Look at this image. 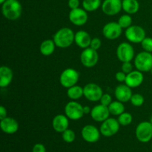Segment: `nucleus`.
Segmentation results:
<instances>
[{
  "mask_svg": "<svg viewBox=\"0 0 152 152\" xmlns=\"http://www.w3.org/2000/svg\"><path fill=\"white\" fill-rule=\"evenodd\" d=\"M121 69H122V71H123V72L126 73V74H128L133 71V65H132V62H123Z\"/></svg>",
  "mask_w": 152,
  "mask_h": 152,
  "instance_id": "obj_34",
  "label": "nucleus"
},
{
  "mask_svg": "<svg viewBox=\"0 0 152 152\" xmlns=\"http://www.w3.org/2000/svg\"><path fill=\"white\" fill-rule=\"evenodd\" d=\"M114 94L117 100L122 102H127L130 101L133 94L132 88L128 86L126 84H121L116 87Z\"/></svg>",
  "mask_w": 152,
  "mask_h": 152,
  "instance_id": "obj_17",
  "label": "nucleus"
},
{
  "mask_svg": "<svg viewBox=\"0 0 152 152\" xmlns=\"http://www.w3.org/2000/svg\"><path fill=\"white\" fill-rule=\"evenodd\" d=\"M150 72H151V74H152V68H151V71H150Z\"/></svg>",
  "mask_w": 152,
  "mask_h": 152,
  "instance_id": "obj_43",
  "label": "nucleus"
},
{
  "mask_svg": "<svg viewBox=\"0 0 152 152\" xmlns=\"http://www.w3.org/2000/svg\"><path fill=\"white\" fill-rule=\"evenodd\" d=\"M101 5V0H83V9L87 12H93L97 10Z\"/></svg>",
  "mask_w": 152,
  "mask_h": 152,
  "instance_id": "obj_27",
  "label": "nucleus"
},
{
  "mask_svg": "<svg viewBox=\"0 0 152 152\" xmlns=\"http://www.w3.org/2000/svg\"><path fill=\"white\" fill-rule=\"evenodd\" d=\"M90 114L91 118L94 121L102 123L105 120L109 118V116L111 114H110L108 107L100 104V105H95L91 109Z\"/></svg>",
  "mask_w": 152,
  "mask_h": 152,
  "instance_id": "obj_16",
  "label": "nucleus"
},
{
  "mask_svg": "<svg viewBox=\"0 0 152 152\" xmlns=\"http://www.w3.org/2000/svg\"><path fill=\"white\" fill-rule=\"evenodd\" d=\"M150 122L152 123V116L151 117V119H150Z\"/></svg>",
  "mask_w": 152,
  "mask_h": 152,
  "instance_id": "obj_42",
  "label": "nucleus"
},
{
  "mask_svg": "<svg viewBox=\"0 0 152 152\" xmlns=\"http://www.w3.org/2000/svg\"><path fill=\"white\" fill-rule=\"evenodd\" d=\"M68 19L73 25L77 26H83L88 22V16L87 11L85 9L78 7L71 10L68 14Z\"/></svg>",
  "mask_w": 152,
  "mask_h": 152,
  "instance_id": "obj_13",
  "label": "nucleus"
},
{
  "mask_svg": "<svg viewBox=\"0 0 152 152\" xmlns=\"http://www.w3.org/2000/svg\"><path fill=\"white\" fill-rule=\"evenodd\" d=\"M84 96L91 102H97L100 100L103 91L99 86L95 83H88L83 87Z\"/></svg>",
  "mask_w": 152,
  "mask_h": 152,
  "instance_id": "obj_11",
  "label": "nucleus"
},
{
  "mask_svg": "<svg viewBox=\"0 0 152 152\" xmlns=\"http://www.w3.org/2000/svg\"><path fill=\"white\" fill-rule=\"evenodd\" d=\"M67 95L68 98L71 100H77L80 99L83 96H84V92H83V88L80 86H75L69 88L67 90Z\"/></svg>",
  "mask_w": 152,
  "mask_h": 152,
  "instance_id": "obj_25",
  "label": "nucleus"
},
{
  "mask_svg": "<svg viewBox=\"0 0 152 152\" xmlns=\"http://www.w3.org/2000/svg\"><path fill=\"white\" fill-rule=\"evenodd\" d=\"M32 152H46V148L43 144L37 143L33 147Z\"/></svg>",
  "mask_w": 152,
  "mask_h": 152,
  "instance_id": "obj_37",
  "label": "nucleus"
},
{
  "mask_svg": "<svg viewBox=\"0 0 152 152\" xmlns=\"http://www.w3.org/2000/svg\"><path fill=\"white\" fill-rule=\"evenodd\" d=\"M123 9L121 0H105L102 4V10L108 16L118 14Z\"/></svg>",
  "mask_w": 152,
  "mask_h": 152,
  "instance_id": "obj_15",
  "label": "nucleus"
},
{
  "mask_svg": "<svg viewBox=\"0 0 152 152\" xmlns=\"http://www.w3.org/2000/svg\"><path fill=\"white\" fill-rule=\"evenodd\" d=\"M99 54L97 51L91 47L84 49L80 54V62L86 68H93L97 64Z\"/></svg>",
  "mask_w": 152,
  "mask_h": 152,
  "instance_id": "obj_9",
  "label": "nucleus"
},
{
  "mask_svg": "<svg viewBox=\"0 0 152 152\" xmlns=\"http://www.w3.org/2000/svg\"><path fill=\"white\" fill-rule=\"evenodd\" d=\"M52 126L55 132L62 133L68 129L69 126V118L64 114H57L55 116L52 121Z\"/></svg>",
  "mask_w": 152,
  "mask_h": 152,
  "instance_id": "obj_20",
  "label": "nucleus"
},
{
  "mask_svg": "<svg viewBox=\"0 0 152 152\" xmlns=\"http://www.w3.org/2000/svg\"><path fill=\"white\" fill-rule=\"evenodd\" d=\"M123 10L128 14H134L140 9V4L137 0H123Z\"/></svg>",
  "mask_w": 152,
  "mask_h": 152,
  "instance_id": "obj_23",
  "label": "nucleus"
},
{
  "mask_svg": "<svg viewBox=\"0 0 152 152\" xmlns=\"http://www.w3.org/2000/svg\"><path fill=\"white\" fill-rule=\"evenodd\" d=\"M100 131L93 125H87L82 129L81 135L85 141L89 143H94L99 140Z\"/></svg>",
  "mask_w": 152,
  "mask_h": 152,
  "instance_id": "obj_14",
  "label": "nucleus"
},
{
  "mask_svg": "<svg viewBox=\"0 0 152 152\" xmlns=\"http://www.w3.org/2000/svg\"><path fill=\"white\" fill-rule=\"evenodd\" d=\"M92 108H91L90 107L86 105V106H83V111H84L85 114H91V111Z\"/></svg>",
  "mask_w": 152,
  "mask_h": 152,
  "instance_id": "obj_40",
  "label": "nucleus"
},
{
  "mask_svg": "<svg viewBox=\"0 0 152 152\" xmlns=\"http://www.w3.org/2000/svg\"><path fill=\"white\" fill-rule=\"evenodd\" d=\"M128 41L132 43H141L145 38V31L140 25H132L125 31Z\"/></svg>",
  "mask_w": 152,
  "mask_h": 152,
  "instance_id": "obj_7",
  "label": "nucleus"
},
{
  "mask_svg": "<svg viewBox=\"0 0 152 152\" xmlns=\"http://www.w3.org/2000/svg\"><path fill=\"white\" fill-rule=\"evenodd\" d=\"M110 114L114 116H119L123 112H125V105L123 102L120 101H113L109 105H108Z\"/></svg>",
  "mask_w": 152,
  "mask_h": 152,
  "instance_id": "obj_26",
  "label": "nucleus"
},
{
  "mask_svg": "<svg viewBox=\"0 0 152 152\" xmlns=\"http://www.w3.org/2000/svg\"><path fill=\"white\" fill-rule=\"evenodd\" d=\"M80 79V74L74 68H66L59 76V83L62 87L69 88L77 85Z\"/></svg>",
  "mask_w": 152,
  "mask_h": 152,
  "instance_id": "obj_4",
  "label": "nucleus"
},
{
  "mask_svg": "<svg viewBox=\"0 0 152 152\" xmlns=\"http://www.w3.org/2000/svg\"><path fill=\"white\" fill-rule=\"evenodd\" d=\"M135 134L140 142H148L152 139V123L150 121L140 123L136 128Z\"/></svg>",
  "mask_w": 152,
  "mask_h": 152,
  "instance_id": "obj_5",
  "label": "nucleus"
},
{
  "mask_svg": "<svg viewBox=\"0 0 152 152\" xmlns=\"http://www.w3.org/2000/svg\"><path fill=\"white\" fill-rule=\"evenodd\" d=\"M75 34L69 28H62L53 35V41L56 46L60 48H67L74 42Z\"/></svg>",
  "mask_w": 152,
  "mask_h": 152,
  "instance_id": "obj_1",
  "label": "nucleus"
},
{
  "mask_svg": "<svg viewBox=\"0 0 152 152\" xmlns=\"http://www.w3.org/2000/svg\"><path fill=\"white\" fill-rule=\"evenodd\" d=\"M134 66L141 72H148L152 68V53L143 50L134 57Z\"/></svg>",
  "mask_w": 152,
  "mask_h": 152,
  "instance_id": "obj_3",
  "label": "nucleus"
},
{
  "mask_svg": "<svg viewBox=\"0 0 152 152\" xmlns=\"http://www.w3.org/2000/svg\"><path fill=\"white\" fill-rule=\"evenodd\" d=\"M13 74L11 68L7 66H1L0 68V87L6 88L11 83Z\"/></svg>",
  "mask_w": 152,
  "mask_h": 152,
  "instance_id": "obj_22",
  "label": "nucleus"
},
{
  "mask_svg": "<svg viewBox=\"0 0 152 152\" xmlns=\"http://www.w3.org/2000/svg\"><path fill=\"white\" fill-rule=\"evenodd\" d=\"M62 140L65 141V142H68V143H71V142H74L76 139V134L74 133V132L71 129H68L67 130H65V132L62 133Z\"/></svg>",
  "mask_w": 152,
  "mask_h": 152,
  "instance_id": "obj_30",
  "label": "nucleus"
},
{
  "mask_svg": "<svg viewBox=\"0 0 152 152\" xmlns=\"http://www.w3.org/2000/svg\"><path fill=\"white\" fill-rule=\"evenodd\" d=\"M7 117V109L3 105L0 106V120L5 118Z\"/></svg>",
  "mask_w": 152,
  "mask_h": 152,
  "instance_id": "obj_39",
  "label": "nucleus"
},
{
  "mask_svg": "<svg viewBox=\"0 0 152 152\" xmlns=\"http://www.w3.org/2000/svg\"><path fill=\"white\" fill-rule=\"evenodd\" d=\"M130 101L134 106L140 107L143 105L145 99H144V96L140 94H132Z\"/></svg>",
  "mask_w": 152,
  "mask_h": 152,
  "instance_id": "obj_31",
  "label": "nucleus"
},
{
  "mask_svg": "<svg viewBox=\"0 0 152 152\" xmlns=\"http://www.w3.org/2000/svg\"><path fill=\"white\" fill-rule=\"evenodd\" d=\"M101 45H102V42H101L100 39L98 38V37L92 38L91 42V45H90V47L91 48L97 50L98 49L100 48Z\"/></svg>",
  "mask_w": 152,
  "mask_h": 152,
  "instance_id": "obj_35",
  "label": "nucleus"
},
{
  "mask_svg": "<svg viewBox=\"0 0 152 152\" xmlns=\"http://www.w3.org/2000/svg\"><path fill=\"white\" fill-rule=\"evenodd\" d=\"M143 80L144 76L142 74V72L136 70V71H132V72L126 75L125 84H126L132 88H134L140 86L143 83Z\"/></svg>",
  "mask_w": 152,
  "mask_h": 152,
  "instance_id": "obj_18",
  "label": "nucleus"
},
{
  "mask_svg": "<svg viewBox=\"0 0 152 152\" xmlns=\"http://www.w3.org/2000/svg\"><path fill=\"white\" fill-rule=\"evenodd\" d=\"M56 47V44H55L53 39H45L40 45V53L43 56H50V55L53 54Z\"/></svg>",
  "mask_w": 152,
  "mask_h": 152,
  "instance_id": "obj_24",
  "label": "nucleus"
},
{
  "mask_svg": "<svg viewBox=\"0 0 152 152\" xmlns=\"http://www.w3.org/2000/svg\"><path fill=\"white\" fill-rule=\"evenodd\" d=\"M143 50L149 53H152V38L151 37H145L141 42Z\"/></svg>",
  "mask_w": 152,
  "mask_h": 152,
  "instance_id": "obj_32",
  "label": "nucleus"
},
{
  "mask_svg": "<svg viewBox=\"0 0 152 152\" xmlns=\"http://www.w3.org/2000/svg\"><path fill=\"white\" fill-rule=\"evenodd\" d=\"M68 4L71 10L78 8L80 6V0H68Z\"/></svg>",
  "mask_w": 152,
  "mask_h": 152,
  "instance_id": "obj_38",
  "label": "nucleus"
},
{
  "mask_svg": "<svg viewBox=\"0 0 152 152\" xmlns=\"http://www.w3.org/2000/svg\"><path fill=\"white\" fill-rule=\"evenodd\" d=\"M117 120H118L120 126H127L132 123L133 117H132V115L130 113L123 112V114H121L120 115L118 116Z\"/></svg>",
  "mask_w": 152,
  "mask_h": 152,
  "instance_id": "obj_28",
  "label": "nucleus"
},
{
  "mask_svg": "<svg viewBox=\"0 0 152 152\" xmlns=\"http://www.w3.org/2000/svg\"><path fill=\"white\" fill-rule=\"evenodd\" d=\"M65 114L71 120H80L85 114L83 106L76 100H71L66 104Z\"/></svg>",
  "mask_w": 152,
  "mask_h": 152,
  "instance_id": "obj_10",
  "label": "nucleus"
},
{
  "mask_svg": "<svg viewBox=\"0 0 152 152\" xmlns=\"http://www.w3.org/2000/svg\"><path fill=\"white\" fill-rule=\"evenodd\" d=\"M120 125L118 120L115 118L109 117L101 124L99 131L102 136L110 137L115 135L120 130Z\"/></svg>",
  "mask_w": 152,
  "mask_h": 152,
  "instance_id": "obj_8",
  "label": "nucleus"
},
{
  "mask_svg": "<svg viewBox=\"0 0 152 152\" xmlns=\"http://www.w3.org/2000/svg\"><path fill=\"white\" fill-rule=\"evenodd\" d=\"M99 101H100V104L107 107H108V105L113 102L112 97L109 94H103Z\"/></svg>",
  "mask_w": 152,
  "mask_h": 152,
  "instance_id": "obj_33",
  "label": "nucleus"
},
{
  "mask_svg": "<svg viewBox=\"0 0 152 152\" xmlns=\"http://www.w3.org/2000/svg\"><path fill=\"white\" fill-rule=\"evenodd\" d=\"M92 38L89 35L88 33L86 31H79L75 34L74 42L80 48L86 49L89 48L91 45Z\"/></svg>",
  "mask_w": 152,
  "mask_h": 152,
  "instance_id": "obj_21",
  "label": "nucleus"
},
{
  "mask_svg": "<svg viewBox=\"0 0 152 152\" xmlns=\"http://www.w3.org/2000/svg\"><path fill=\"white\" fill-rule=\"evenodd\" d=\"M117 59L122 62H132L134 59V49L133 46L129 42H122L117 47Z\"/></svg>",
  "mask_w": 152,
  "mask_h": 152,
  "instance_id": "obj_6",
  "label": "nucleus"
},
{
  "mask_svg": "<svg viewBox=\"0 0 152 152\" xmlns=\"http://www.w3.org/2000/svg\"><path fill=\"white\" fill-rule=\"evenodd\" d=\"M5 1H6V0H0V3H1V4H2L3 3H4Z\"/></svg>",
  "mask_w": 152,
  "mask_h": 152,
  "instance_id": "obj_41",
  "label": "nucleus"
},
{
  "mask_svg": "<svg viewBox=\"0 0 152 152\" xmlns=\"http://www.w3.org/2000/svg\"><path fill=\"white\" fill-rule=\"evenodd\" d=\"M126 75L127 74L126 73H124L123 71H118V72L116 74L115 78L117 80V81L120 82V83H125L126 79Z\"/></svg>",
  "mask_w": 152,
  "mask_h": 152,
  "instance_id": "obj_36",
  "label": "nucleus"
},
{
  "mask_svg": "<svg viewBox=\"0 0 152 152\" xmlns=\"http://www.w3.org/2000/svg\"><path fill=\"white\" fill-rule=\"evenodd\" d=\"M119 25L122 27L123 29H127L130 26H132V18L130 14H124L122 15L118 19Z\"/></svg>",
  "mask_w": 152,
  "mask_h": 152,
  "instance_id": "obj_29",
  "label": "nucleus"
},
{
  "mask_svg": "<svg viewBox=\"0 0 152 152\" xmlns=\"http://www.w3.org/2000/svg\"><path fill=\"white\" fill-rule=\"evenodd\" d=\"M1 12L8 20H16L22 15V4L18 0H6L1 6Z\"/></svg>",
  "mask_w": 152,
  "mask_h": 152,
  "instance_id": "obj_2",
  "label": "nucleus"
},
{
  "mask_svg": "<svg viewBox=\"0 0 152 152\" xmlns=\"http://www.w3.org/2000/svg\"><path fill=\"white\" fill-rule=\"evenodd\" d=\"M123 28L118 22H110L105 24L102 28V34L106 39L109 40L117 39L121 36Z\"/></svg>",
  "mask_w": 152,
  "mask_h": 152,
  "instance_id": "obj_12",
  "label": "nucleus"
},
{
  "mask_svg": "<svg viewBox=\"0 0 152 152\" xmlns=\"http://www.w3.org/2000/svg\"><path fill=\"white\" fill-rule=\"evenodd\" d=\"M0 127L4 133L7 134H13L19 130V123L13 117H6L1 120Z\"/></svg>",
  "mask_w": 152,
  "mask_h": 152,
  "instance_id": "obj_19",
  "label": "nucleus"
}]
</instances>
